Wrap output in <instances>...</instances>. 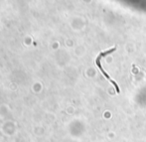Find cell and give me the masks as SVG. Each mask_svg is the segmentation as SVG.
Listing matches in <instances>:
<instances>
[{"mask_svg": "<svg viewBox=\"0 0 146 142\" xmlns=\"http://www.w3.org/2000/svg\"><path fill=\"white\" fill-rule=\"evenodd\" d=\"M115 50V48H113V49H110V50H108V51H106V52H102V53H100V55H98V57L96 58V66H98V68H100V72H102V74H104V76L108 80H110V82H111V84L113 85L114 86H115V90H116V92H119V88H118V86H117V84L115 83V82L113 81L112 79H110V77L108 75V73H106V71H104V69H102V65H100V59H102V57H104V56H106L108 54H110V53H111V52H113V51Z\"/></svg>", "mask_w": 146, "mask_h": 142, "instance_id": "6da1fadb", "label": "cell"}]
</instances>
